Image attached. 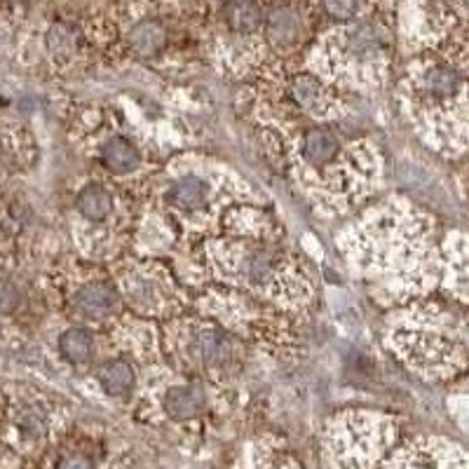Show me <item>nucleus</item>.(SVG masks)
I'll use <instances>...</instances> for the list:
<instances>
[{"mask_svg": "<svg viewBox=\"0 0 469 469\" xmlns=\"http://www.w3.org/2000/svg\"><path fill=\"white\" fill-rule=\"evenodd\" d=\"M129 45L139 57H153L164 45V31L157 22L145 19L129 31Z\"/></svg>", "mask_w": 469, "mask_h": 469, "instance_id": "6e6552de", "label": "nucleus"}, {"mask_svg": "<svg viewBox=\"0 0 469 469\" xmlns=\"http://www.w3.org/2000/svg\"><path fill=\"white\" fill-rule=\"evenodd\" d=\"M204 195H207L204 181L197 179V176H186L179 183H174V188L169 192V200L179 209H197L204 204Z\"/></svg>", "mask_w": 469, "mask_h": 469, "instance_id": "9b49d317", "label": "nucleus"}, {"mask_svg": "<svg viewBox=\"0 0 469 469\" xmlns=\"http://www.w3.org/2000/svg\"><path fill=\"white\" fill-rule=\"evenodd\" d=\"M47 47L50 52L54 54V59H66L73 54L76 50V38H73V31L66 26V23H54L50 33H47Z\"/></svg>", "mask_w": 469, "mask_h": 469, "instance_id": "dca6fc26", "label": "nucleus"}, {"mask_svg": "<svg viewBox=\"0 0 469 469\" xmlns=\"http://www.w3.org/2000/svg\"><path fill=\"white\" fill-rule=\"evenodd\" d=\"M192 354L204 361H219L228 354V341L219 331H202L192 342Z\"/></svg>", "mask_w": 469, "mask_h": 469, "instance_id": "2eb2a0df", "label": "nucleus"}, {"mask_svg": "<svg viewBox=\"0 0 469 469\" xmlns=\"http://www.w3.org/2000/svg\"><path fill=\"white\" fill-rule=\"evenodd\" d=\"M98 382L108 394H116V397L127 394L134 385V369L122 360L108 361L98 373Z\"/></svg>", "mask_w": 469, "mask_h": 469, "instance_id": "9d476101", "label": "nucleus"}, {"mask_svg": "<svg viewBox=\"0 0 469 469\" xmlns=\"http://www.w3.org/2000/svg\"><path fill=\"white\" fill-rule=\"evenodd\" d=\"M78 209L85 219L104 220L113 209V197L106 188L92 183V186L82 188L80 195H78Z\"/></svg>", "mask_w": 469, "mask_h": 469, "instance_id": "1a4fd4ad", "label": "nucleus"}, {"mask_svg": "<svg viewBox=\"0 0 469 469\" xmlns=\"http://www.w3.org/2000/svg\"><path fill=\"white\" fill-rule=\"evenodd\" d=\"M101 160L116 174H127L139 164V153L127 139H110L101 151Z\"/></svg>", "mask_w": 469, "mask_h": 469, "instance_id": "0eeeda50", "label": "nucleus"}, {"mask_svg": "<svg viewBox=\"0 0 469 469\" xmlns=\"http://www.w3.org/2000/svg\"><path fill=\"white\" fill-rule=\"evenodd\" d=\"M204 394L202 389L192 388V385H181V388H172L164 397V411L174 420H186V417L197 416L202 411Z\"/></svg>", "mask_w": 469, "mask_h": 469, "instance_id": "20e7f679", "label": "nucleus"}, {"mask_svg": "<svg viewBox=\"0 0 469 469\" xmlns=\"http://www.w3.org/2000/svg\"><path fill=\"white\" fill-rule=\"evenodd\" d=\"M22 295H19L17 284L10 279H0V314H10L17 310Z\"/></svg>", "mask_w": 469, "mask_h": 469, "instance_id": "a211bd4d", "label": "nucleus"}, {"mask_svg": "<svg viewBox=\"0 0 469 469\" xmlns=\"http://www.w3.org/2000/svg\"><path fill=\"white\" fill-rule=\"evenodd\" d=\"M59 350L69 361H88L92 357V336L85 329H69L59 338Z\"/></svg>", "mask_w": 469, "mask_h": 469, "instance_id": "ddd939ff", "label": "nucleus"}, {"mask_svg": "<svg viewBox=\"0 0 469 469\" xmlns=\"http://www.w3.org/2000/svg\"><path fill=\"white\" fill-rule=\"evenodd\" d=\"M291 94L298 101V106L305 110H313L317 113L322 101H324V88L322 82L314 80L313 76H298L294 82H291Z\"/></svg>", "mask_w": 469, "mask_h": 469, "instance_id": "4468645a", "label": "nucleus"}, {"mask_svg": "<svg viewBox=\"0 0 469 469\" xmlns=\"http://www.w3.org/2000/svg\"><path fill=\"white\" fill-rule=\"evenodd\" d=\"M338 151L341 148H338L336 136L326 129H310L303 139V157L317 169L329 164L338 155Z\"/></svg>", "mask_w": 469, "mask_h": 469, "instance_id": "39448f33", "label": "nucleus"}, {"mask_svg": "<svg viewBox=\"0 0 469 469\" xmlns=\"http://www.w3.org/2000/svg\"><path fill=\"white\" fill-rule=\"evenodd\" d=\"M326 10L338 19H350L352 14H357L360 5H354V3H326Z\"/></svg>", "mask_w": 469, "mask_h": 469, "instance_id": "6ab92c4d", "label": "nucleus"}, {"mask_svg": "<svg viewBox=\"0 0 469 469\" xmlns=\"http://www.w3.org/2000/svg\"><path fill=\"white\" fill-rule=\"evenodd\" d=\"M388 469H467V463L463 448L448 441L425 439L397 453Z\"/></svg>", "mask_w": 469, "mask_h": 469, "instance_id": "f03ea898", "label": "nucleus"}, {"mask_svg": "<svg viewBox=\"0 0 469 469\" xmlns=\"http://www.w3.org/2000/svg\"><path fill=\"white\" fill-rule=\"evenodd\" d=\"M460 76L458 70L448 64H435L425 70L423 76V89L425 94L432 97H453L460 92Z\"/></svg>", "mask_w": 469, "mask_h": 469, "instance_id": "423d86ee", "label": "nucleus"}, {"mask_svg": "<svg viewBox=\"0 0 469 469\" xmlns=\"http://www.w3.org/2000/svg\"><path fill=\"white\" fill-rule=\"evenodd\" d=\"M392 427L380 417H342L329 429L326 455L333 469H369L392 439Z\"/></svg>", "mask_w": 469, "mask_h": 469, "instance_id": "f257e3e1", "label": "nucleus"}, {"mask_svg": "<svg viewBox=\"0 0 469 469\" xmlns=\"http://www.w3.org/2000/svg\"><path fill=\"white\" fill-rule=\"evenodd\" d=\"M117 307L116 289L106 282H94L82 286L76 294V310L89 319H98L110 314Z\"/></svg>", "mask_w": 469, "mask_h": 469, "instance_id": "7ed1b4c3", "label": "nucleus"}, {"mask_svg": "<svg viewBox=\"0 0 469 469\" xmlns=\"http://www.w3.org/2000/svg\"><path fill=\"white\" fill-rule=\"evenodd\" d=\"M301 33V19L291 10H277L267 22V35L277 45H289Z\"/></svg>", "mask_w": 469, "mask_h": 469, "instance_id": "f8f14e48", "label": "nucleus"}, {"mask_svg": "<svg viewBox=\"0 0 469 469\" xmlns=\"http://www.w3.org/2000/svg\"><path fill=\"white\" fill-rule=\"evenodd\" d=\"M228 17H230L228 22L238 31H251L256 29V23H258L261 14H258V10H256L254 5H249V3H238V5L228 7Z\"/></svg>", "mask_w": 469, "mask_h": 469, "instance_id": "f3484780", "label": "nucleus"}, {"mask_svg": "<svg viewBox=\"0 0 469 469\" xmlns=\"http://www.w3.org/2000/svg\"><path fill=\"white\" fill-rule=\"evenodd\" d=\"M57 469H94L85 455H66V458L59 460Z\"/></svg>", "mask_w": 469, "mask_h": 469, "instance_id": "aec40b11", "label": "nucleus"}]
</instances>
